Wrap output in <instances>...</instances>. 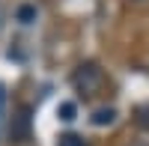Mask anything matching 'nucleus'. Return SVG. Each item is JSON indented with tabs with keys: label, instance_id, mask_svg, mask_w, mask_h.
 Listing matches in <instances>:
<instances>
[{
	"label": "nucleus",
	"instance_id": "obj_1",
	"mask_svg": "<svg viewBox=\"0 0 149 146\" xmlns=\"http://www.w3.org/2000/svg\"><path fill=\"white\" fill-rule=\"evenodd\" d=\"M104 81H107V78H104L102 66H95V63H81L78 69H74V75H72V87L78 90L84 99H93V95L102 92Z\"/></svg>",
	"mask_w": 149,
	"mask_h": 146
},
{
	"label": "nucleus",
	"instance_id": "obj_2",
	"mask_svg": "<svg viewBox=\"0 0 149 146\" xmlns=\"http://www.w3.org/2000/svg\"><path fill=\"white\" fill-rule=\"evenodd\" d=\"M90 122L95 125V128H104V125H113L116 122V107H95L93 111V116H90Z\"/></svg>",
	"mask_w": 149,
	"mask_h": 146
},
{
	"label": "nucleus",
	"instance_id": "obj_3",
	"mask_svg": "<svg viewBox=\"0 0 149 146\" xmlns=\"http://www.w3.org/2000/svg\"><path fill=\"white\" fill-rule=\"evenodd\" d=\"M36 18H39V9H36V3H21L15 9V21L21 24V27H30V24H36Z\"/></svg>",
	"mask_w": 149,
	"mask_h": 146
},
{
	"label": "nucleus",
	"instance_id": "obj_4",
	"mask_svg": "<svg viewBox=\"0 0 149 146\" xmlns=\"http://www.w3.org/2000/svg\"><path fill=\"white\" fill-rule=\"evenodd\" d=\"M6 122H9V95H6V87L0 83V134L6 131Z\"/></svg>",
	"mask_w": 149,
	"mask_h": 146
},
{
	"label": "nucleus",
	"instance_id": "obj_5",
	"mask_svg": "<svg viewBox=\"0 0 149 146\" xmlns=\"http://www.w3.org/2000/svg\"><path fill=\"white\" fill-rule=\"evenodd\" d=\"M57 146H90V143H86L81 134H72V131H69V134H60Z\"/></svg>",
	"mask_w": 149,
	"mask_h": 146
},
{
	"label": "nucleus",
	"instance_id": "obj_6",
	"mask_svg": "<svg viewBox=\"0 0 149 146\" xmlns=\"http://www.w3.org/2000/svg\"><path fill=\"white\" fill-rule=\"evenodd\" d=\"M74 113H78V107H74L72 102H63V104H60V119H63V122H72Z\"/></svg>",
	"mask_w": 149,
	"mask_h": 146
},
{
	"label": "nucleus",
	"instance_id": "obj_7",
	"mask_svg": "<svg viewBox=\"0 0 149 146\" xmlns=\"http://www.w3.org/2000/svg\"><path fill=\"white\" fill-rule=\"evenodd\" d=\"M134 146H149V143H134Z\"/></svg>",
	"mask_w": 149,
	"mask_h": 146
},
{
	"label": "nucleus",
	"instance_id": "obj_8",
	"mask_svg": "<svg viewBox=\"0 0 149 146\" xmlns=\"http://www.w3.org/2000/svg\"><path fill=\"white\" fill-rule=\"evenodd\" d=\"M134 3H143V0H134Z\"/></svg>",
	"mask_w": 149,
	"mask_h": 146
}]
</instances>
